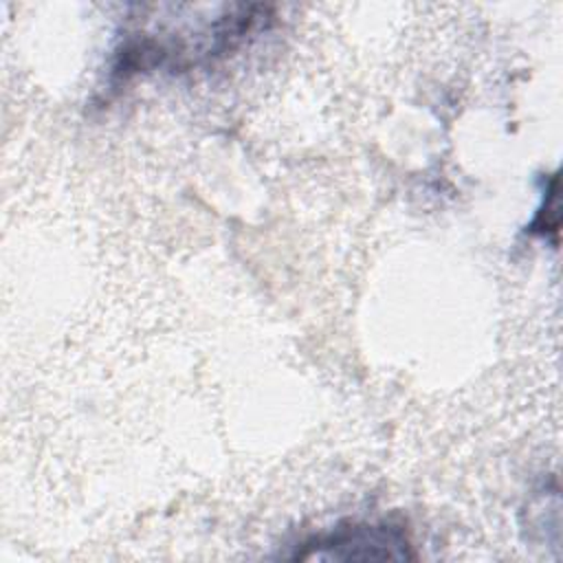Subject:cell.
Listing matches in <instances>:
<instances>
[{"label": "cell", "instance_id": "cell-1", "mask_svg": "<svg viewBox=\"0 0 563 563\" xmlns=\"http://www.w3.org/2000/svg\"><path fill=\"white\" fill-rule=\"evenodd\" d=\"M295 559H336V561H385L413 559L411 541L402 523L394 521H350L314 534Z\"/></svg>", "mask_w": 563, "mask_h": 563}]
</instances>
